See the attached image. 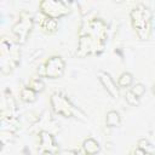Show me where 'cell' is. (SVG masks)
<instances>
[{
  "label": "cell",
  "mask_w": 155,
  "mask_h": 155,
  "mask_svg": "<svg viewBox=\"0 0 155 155\" xmlns=\"http://www.w3.org/2000/svg\"><path fill=\"white\" fill-rule=\"evenodd\" d=\"M97 78H98V81L102 85V87L107 91V93L110 97H113L115 99L120 97V87L117 86V82H115V80L111 78V75L109 73L101 70V71H98Z\"/></svg>",
  "instance_id": "9"
},
{
  "label": "cell",
  "mask_w": 155,
  "mask_h": 155,
  "mask_svg": "<svg viewBox=\"0 0 155 155\" xmlns=\"http://www.w3.org/2000/svg\"><path fill=\"white\" fill-rule=\"evenodd\" d=\"M121 124V116L120 113L116 110H109L105 114V126L107 127H117Z\"/></svg>",
  "instance_id": "12"
},
{
  "label": "cell",
  "mask_w": 155,
  "mask_h": 155,
  "mask_svg": "<svg viewBox=\"0 0 155 155\" xmlns=\"http://www.w3.org/2000/svg\"><path fill=\"white\" fill-rule=\"evenodd\" d=\"M42 69H44V75L46 78L51 80L59 79L63 76L65 71V61L62 58V56L53 54L45 61Z\"/></svg>",
  "instance_id": "7"
},
{
  "label": "cell",
  "mask_w": 155,
  "mask_h": 155,
  "mask_svg": "<svg viewBox=\"0 0 155 155\" xmlns=\"http://www.w3.org/2000/svg\"><path fill=\"white\" fill-rule=\"evenodd\" d=\"M39 10L42 16L53 19H59L71 12L69 4L59 0H42L39 2Z\"/></svg>",
  "instance_id": "5"
},
{
  "label": "cell",
  "mask_w": 155,
  "mask_h": 155,
  "mask_svg": "<svg viewBox=\"0 0 155 155\" xmlns=\"http://www.w3.org/2000/svg\"><path fill=\"white\" fill-rule=\"evenodd\" d=\"M50 102H51L52 110L56 114H58V115H61L63 117H75L76 116L75 107L62 93H58V92L52 93Z\"/></svg>",
  "instance_id": "6"
},
{
  "label": "cell",
  "mask_w": 155,
  "mask_h": 155,
  "mask_svg": "<svg viewBox=\"0 0 155 155\" xmlns=\"http://www.w3.org/2000/svg\"><path fill=\"white\" fill-rule=\"evenodd\" d=\"M17 44L13 39L2 36L0 42V57H1V71L2 74H10L18 64L21 52L17 48Z\"/></svg>",
  "instance_id": "3"
},
{
  "label": "cell",
  "mask_w": 155,
  "mask_h": 155,
  "mask_svg": "<svg viewBox=\"0 0 155 155\" xmlns=\"http://www.w3.org/2000/svg\"><path fill=\"white\" fill-rule=\"evenodd\" d=\"M117 86L120 88H128L133 85V75L128 71H124L117 78Z\"/></svg>",
  "instance_id": "14"
},
{
  "label": "cell",
  "mask_w": 155,
  "mask_h": 155,
  "mask_svg": "<svg viewBox=\"0 0 155 155\" xmlns=\"http://www.w3.org/2000/svg\"><path fill=\"white\" fill-rule=\"evenodd\" d=\"M33 28H34L33 16L27 11H21L17 22L11 28L12 39L17 45H24L28 41Z\"/></svg>",
  "instance_id": "4"
},
{
  "label": "cell",
  "mask_w": 155,
  "mask_h": 155,
  "mask_svg": "<svg viewBox=\"0 0 155 155\" xmlns=\"http://www.w3.org/2000/svg\"><path fill=\"white\" fill-rule=\"evenodd\" d=\"M38 96V93L35 92V91H33L30 87H28V86H25V87H23L22 90H21V92H19V98H21V101L22 102H24V103H34L35 101H36V97Z\"/></svg>",
  "instance_id": "13"
},
{
  "label": "cell",
  "mask_w": 155,
  "mask_h": 155,
  "mask_svg": "<svg viewBox=\"0 0 155 155\" xmlns=\"http://www.w3.org/2000/svg\"><path fill=\"white\" fill-rule=\"evenodd\" d=\"M125 99H126V102H127L130 105H132V107H138V105H139V98L136 97L130 90L125 93Z\"/></svg>",
  "instance_id": "17"
},
{
  "label": "cell",
  "mask_w": 155,
  "mask_h": 155,
  "mask_svg": "<svg viewBox=\"0 0 155 155\" xmlns=\"http://www.w3.org/2000/svg\"><path fill=\"white\" fill-rule=\"evenodd\" d=\"M134 155H150L148 151H144V150H142V149H139V148H137L136 150H134Z\"/></svg>",
  "instance_id": "18"
},
{
  "label": "cell",
  "mask_w": 155,
  "mask_h": 155,
  "mask_svg": "<svg viewBox=\"0 0 155 155\" xmlns=\"http://www.w3.org/2000/svg\"><path fill=\"white\" fill-rule=\"evenodd\" d=\"M79 33L76 54L81 58L91 54H99L104 50L107 40V24L101 18H92Z\"/></svg>",
  "instance_id": "1"
},
{
  "label": "cell",
  "mask_w": 155,
  "mask_h": 155,
  "mask_svg": "<svg viewBox=\"0 0 155 155\" xmlns=\"http://www.w3.org/2000/svg\"><path fill=\"white\" fill-rule=\"evenodd\" d=\"M41 30L47 34V35H51V34H54L58 29V22L57 19H53V18H48V17H45L42 16V19L40 21L39 23Z\"/></svg>",
  "instance_id": "11"
},
{
  "label": "cell",
  "mask_w": 155,
  "mask_h": 155,
  "mask_svg": "<svg viewBox=\"0 0 155 155\" xmlns=\"http://www.w3.org/2000/svg\"><path fill=\"white\" fill-rule=\"evenodd\" d=\"M131 24L140 40H149L153 28V13L150 8L143 4H138L130 12Z\"/></svg>",
  "instance_id": "2"
},
{
  "label": "cell",
  "mask_w": 155,
  "mask_h": 155,
  "mask_svg": "<svg viewBox=\"0 0 155 155\" xmlns=\"http://www.w3.org/2000/svg\"><path fill=\"white\" fill-rule=\"evenodd\" d=\"M81 147H82V151L85 155H96L101 151V144L92 137L84 139Z\"/></svg>",
  "instance_id": "10"
},
{
  "label": "cell",
  "mask_w": 155,
  "mask_h": 155,
  "mask_svg": "<svg viewBox=\"0 0 155 155\" xmlns=\"http://www.w3.org/2000/svg\"><path fill=\"white\" fill-rule=\"evenodd\" d=\"M28 87H30L36 93H41V92L45 91V82H44V80L41 78H31L29 80Z\"/></svg>",
  "instance_id": "15"
},
{
  "label": "cell",
  "mask_w": 155,
  "mask_h": 155,
  "mask_svg": "<svg viewBox=\"0 0 155 155\" xmlns=\"http://www.w3.org/2000/svg\"><path fill=\"white\" fill-rule=\"evenodd\" d=\"M40 154H51L56 155L59 151L58 144L56 143L54 137L47 132V131H41L39 133V148H38Z\"/></svg>",
  "instance_id": "8"
},
{
  "label": "cell",
  "mask_w": 155,
  "mask_h": 155,
  "mask_svg": "<svg viewBox=\"0 0 155 155\" xmlns=\"http://www.w3.org/2000/svg\"><path fill=\"white\" fill-rule=\"evenodd\" d=\"M151 92H153V93L155 94V84H154V85L151 86Z\"/></svg>",
  "instance_id": "19"
},
{
  "label": "cell",
  "mask_w": 155,
  "mask_h": 155,
  "mask_svg": "<svg viewBox=\"0 0 155 155\" xmlns=\"http://www.w3.org/2000/svg\"><path fill=\"white\" fill-rule=\"evenodd\" d=\"M130 91H131L136 97H138V98L140 99V97H143V94L145 93V86H144L143 84H140V82H136V84H133V85L130 87Z\"/></svg>",
  "instance_id": "16"
}]
</instances>
